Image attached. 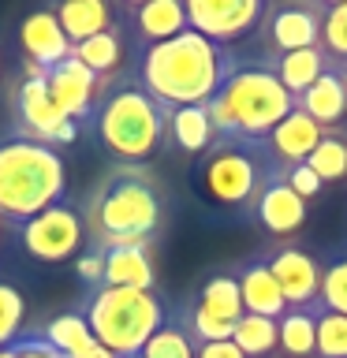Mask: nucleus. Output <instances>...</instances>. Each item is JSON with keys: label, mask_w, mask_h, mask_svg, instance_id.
<instances>
[{"label": "nucleus", "mask_w": 347, "mask_h": 358, "mask_svg": "<svg viewBox=\"0 0 347 358\" xmlns=\"http://www.w3.org/2000/svg\"><path fill=\"white\" fill-rule=\"evenodd\" d=\"M232 67L235 56L224 45H213L187 27L176 38L142 49L139 86L164 108L206 105L232 75Z\"/></svg>", "instance_id": "nucleus-1"}, {"label": "nucleus", "mask_w": 347, "mask_h": 358, "mask_svg": "<svg viewBox=\"0 0 347 358\" xmlns=\"http://www.w3.org/2000/svg\"><path fill=\"white\" fill-rule=\"evenodd\" d=\"M94 250L116 246H150L164 217V201L153 176L139 164H120L90 190L86 206L78 209Z\"/></svg>", "instance_id": "nucleus-2"}, {"label": "nucleus", "mask_w": 347, "mask_h": 358, "mask_svg": "<svg viewBox=\"0 0 347 358\" xmlns=\"http://www.w3.org/2000/svg\"><path fill=\"white\" fill-rule=\"evenodd\" d=\"M206 112L217 138L262 142L288 112H295V97L280 86V78L262 60L257 64L235 60L224 86L206 101Z\"/></svg>", "instance_id": "nucleus-3"}, {"label": "nucleus", "mask_w": 347, "mask_h": 358, "mask_svg": "<svg viewBox=\"0 0 347 358\" xmlns=\"http://www.w3.org/2000/svg\"><path fill=\"white\" fill-rule=\"evenodd\" d=\"M67 168L64 157L45 142L4 138L0 142V220L27 224L56 201H64Z\"/></svg>", "instance_id": "nucleus-4"}, {"label": "nucleus", "mask_w": 347, "mask_h": 358, "mask_svg": "<svg viewBox=\"0 0 347 358\" xmlns=\"http://www.w3.org/2000/svg\"><path fill=\"white\" fill-rule=\"evenodd\" d=\"M94 131L116 161L142 164L161 150L168 131V108L157 105L139 83H123L101 94L94 108Z\"/></svg>", "instance_id": "nucleus-5"}, {"label": "nucleus", "mask_w": 347, "mask_h": 358, "mask_svg": "<svg viewBox=\"0 0 347 358\" xmlns=\"http://www.w3.org/2000/svg\"><path fill=\"white\" fill-rule=\"evenodd\" d=\"M78 313L86 317L94 340L116 358H139V351L168 317L153 291H127V287L90 291Z\"/></svg>", "instance_id": "nucleus-6"}, {"label": "nucleus", "mask_w": 347, "mask_h": 358, "mask_svg": "<svg viewBox=\"0 0 347 358\" xmlns=\"http://www.w3.org/2000/svg\"><path fill=\"white\" fill-rule=\"evenodd\" d=\"M265 176L269 164L257 153V142H239V138H217L201 153L198 164V179L206 187V194L232 209H250Z\"/></svg>", "instance_id": "nucleus-7"}, {"label": "nucleus", "mask_w": 347, "mask_h": 358, "mask_svg": "<svg viewBox=\"0 0 347 358\" xmlns=\"http://www.w3.org/2000/svg\"><path fill=\"white\" fill-rule=\"evenodd\" d=\"M321 22H325V0H280V4H265L262 27H257L265 38V56L321 49Z\"/></svg>", "instance_id": "nucleus-8"}, {"label": "nucleus", "mask_w": 347, "mask_h": 358, "mask_svg": "<svg viewBox=\"0 0 347 358\" xmlns=\"http://www.w3.org/2000/svg\"><path fill=\"white\" fill-rule=\"evenodd\" d=\"M19 235H22V246H27L30 257L49 262V265H60L83 246L86 224H83L78 206H71V201H56V206H49L34 220L22 224Z\"/></svg>", "instance_id": "nucleus-9"}, {"label": "nucleus", "mask_w": 347, "mask_h": 358, "mask_svg": "<svg viewBox=\"0 0 347 358\" xmlns=\"http://www.w3.org/2000/svg\"><path fill=\"white\" fill-rule=\"evenodd\" d=\"M269 273L276 276L288 310H310L321 291V262L295 239H273L262 250Z\"/></svg>", "instance_id": "nucleus-10"}, {"label": "nucleus", "mask_w": 347, "mask_h": 358, "mask_svg": "<svg viewBox=\"0 0 347 358\" xmlns=\"http://www.w3.org/2000/svg\"><path fill=\"white\" fill-rule=\"evenodd\" d=\"M187 27L213 45H228L262 27V0H187Z\"/></svg>", "instance_id": "nucleus-11"}, {"label": "nucleus", "mask_w": 347, "mask_h": 358, "mask_svg": "<svg viewBox=\"0 0 347 358\" xmlns=\"http://www.w3.org/2000/svg\"><path fill=\"white\" fill-rule=\"evenodd\" d=\"M15 116H19V138L45 142V145H67L75 142V123L56 108V101L45 86V78H22L15 90Z\"/></svg>", "instance_id": "nucleus-12"}, {"label": "nucleus", "mask_w": 347, "mask_h": 358, "mask_svg": "<svg viewBox=\"0 0 347 358\" xmlns=\"http://www.w3.org/2000/svg\"><path fill=\"white\" fill-rule=\"evenodd\" d=\"M250 217L265 235H273V239H291V235L306 224V201L288 187L284 172H273V168H269L265 183L257 187V194L250 201Z\"/></svg>", "instance_id": "nucleus-13"}, {"label": "nucleus", "mask_w": 347, "mask_h": 358, "mask_svg": "<svg viewBox=\"0 0 347 358\" xmlns=\"http://www.w3.org/2000/svg\"><path fill=\"white\" fill-rule=\"evenodd\" d=\"M321 138H325V131L295 105V112H288V116L257 142V153H262V161L273 168V172H288V168H295V164H306Z\"/></svg>", "instance_id": "nucleus-14"}, {"label": "nucleus", "mask_w": 347, "mask_h": 358, "mask_svg": "<svg viewBox=\"0 0 347 358\" xmlns=\"http://www.w3.org/2000/svg\"><path fill=\"white\" fill-rule=\"evenodd\" d=\"M105 83L108 78H97L86 64H78L75 56H67L64 64H56L49 71V78H45L56 108H60L71 123L94 116L97 101H101V94H105Z\"/></svg>", "instance_id": "nucleus-15"}, {"label": "nucleus", "mask_w": 347, "mask_h": 358, "mask_svg": "<svg viewBox=\"0 0 347 358\" xmlns=\"http://www.w3.org/2000/svg\"><path fill=\"white\" fill-rule=\"evenodd\" d=\"M19 45H22V56H27L30 64L45 67V71H52L56 64H64L67 56H71V41H67V34L60 27V19H56V11H30L27 19H22L19 27Z\"/></svg>", "instance_id": "nucleus-16"}, {"label": "nucleus", "mask_w": 347, "mask_h": 358, "mask_svg": "<svg viewBox=\"0 0 347 358\" xmlns=\"http://www.w3.org/2000/svg\"><path fill=\"white\" fill-rule=\"evenodd\" d=\"M120 15L131 22L134 38H139L146 49L187 30V8L179 4V0H139V4H123Z\"/></svg>", "instance_id": "nucleus-17"}, {"label": "nucleus", "mask_w": 347, "mask_h": 358, "mask_svg": "<svg viewBox=\"0 0 347 358\" xmlns=\"http://www.w3.org/2000/svg\"><path fill=\"white\" fill-rule=\"evenodd\" d=\"M232 273H235V280H239V295H243V310L246 313L273 317V321H280L288 313V299H284V291H280L276 276L269 273L262 254L246 257L243 265L232 268Z\"/></svg>", "instance_id": "nucleus-18"}, {"label": "nucleus", "mask_w": 347, "mask_h": 358, "mask_svg": "<svg viewBox=\"0 0 347 358\" xmlns=\"http://www.w3.org/2000/svg\"><path fill=\"white\" fill-rule=\"evenodd\" d=\"M295 105L306 112V116L318 123L321 131H336L347 120V86L336 67H329L318 83H313L306 94L295 97Z\"/></svg>", "instance_id": "nucleus-19"}, {"label": "nucleus", "mask_w": 347, "mask_h": 358, "mask_svg": "<svg viewBox=\"0 0 347 358\" xmlns=\"http://www.w3.org/2000/svg\"><path fill=\"white\" fill-rule=\"evenodd\" d=\"M262 64L280 78V86L288 90L291 97L306 94V90L318 83V78L332 67V60L321 49H299V52H276V56H262Z\"/></svg>", "instance_id": "nucleus-20"}, {"label": "nucleus", "mask_w": 347, "mask_h": 358, "mask_svg": "<svg viewBox=\"0 0 347 358\" xmlns=\"http://www.w3.org/2000/svg\"><path fill=\"white\" fill-rule=\"evenodd\" d=\"M105 254V284L101 287H127V291H153L157 268L150 246H116Z\"/></svg>", "instance_id": "nucleus-21"}, {"label": "nucleus", "mask_w": 347, "mask_h": 358, "mask_svg": "<svg viewBox=\"0 0 347 358\" xmlns=\"http://www.w3.org/2000/svg\"><path fill=\"white\" fill-rule=\"evenodd\" d=\"M52 11H56V19H60L67 41H71V49L78 41H90L105 30H116V15H120V11L112 4H105V0H64V4L52 8Z\"/></svg>", "instance_id": "nucleus-22"}, {"label": "nucleus", "mask_w": 347, "mask_h": 358, "mask_svg": "<svg viewBox=\"0 0 347 358\" xmlns=\"http://www.w3.org/2000/svg\"><path fill=\"white\" fill-rule=\"evenodd\" d=\"M164 138H172L176 150L201 157L213 142H217V134H213V123H209L206 105L168 108V131H164Z\"/></svg>", "instance_id": "nucleus-23"}, {"label": "nucleus", "mask_w": 347, "mask_h": 358, "mask_svg": "<svg viewBox=\"0 0 347 358\" xmlns=\"http://www.w3.org/2000/svg\"><path fill=\"white\" fill-rule=\"evenodd\" d=\"M194 302H198L201 310H209L213 317L228 321V324H235L246 313L243 310V295H239V280H235L232 268H228V273H213L206 284L198 287Z\"/></svg>", "instance_id": "nucleus-24"}, {"label": "nucleus", "mask_w": 347, "mask_h": 358, "mask_svg": "<svg viewBox=\"0 0 347 358\" xmlns=\"http://www.w3.org/2000/svg\"><path fill=\"white\" fill-rule=\"evenodd\" d=\"M280 329V358H318V324L313 310H288L276 321Z\"/></svg>", "instance_id": "nucleus-25"}, {"label": "nucleus", "mask_w": 347, "mask_h": 358, "mask_svg": "<svg viewBox=\"0 0 347 358\" xmlns=\"http://www.w3.org/2000/svg\"><path fill=\"white\" fill-rule=\"evenodd\" d=\"M232 343L239 347L246 358H276L280 351V329L273 317H257V313H243L235 321Z\"/></svg>", "instance_id": "nucleus-26"}, {"label": "nucleus", "mask_w": 347, "mask_h": 358, "mask_svg": "<svg viewBox=\"0 0 347 358\" xmlns=\"http://www.w3.org/2000/svg\"><path fill=\"white\" fill-rule=\"evenodd\" d=\"M71 56L78 64H86L97 78H108L123 64V34H120V27L97 34V38H90V41H78L71 49Z\"/></svg>", "instance_id": "nucleus-27"}, {"label": "nucleus", "mask_w": 347, "mask_h": 358, "mask_svg": "<svg viewBox=\"0 0 347 358\" xmlns=\"http://www.w3.org/2000/svg\"><path fill=\"white\" fill-rule=\"evenodd\" d=\"M41 340L52 343L64 358H71V355L86 351V347L94 343V332H90V324H86L83 313L71 310V313H60V317H52L49 324H45V336H41Z\"/></svg>", "instance_id": "nucleus-28"}, {"label": "nucleus", "mask_w": 347, "mask_h": 358, "mask_svg": "<svg viewBox=\"0 0 347 358\" xmlns=\"http://www.w3.org/2000/svg\"><path fill=\"white\" fill-rule=\"evenodd\" d=\"M306 168L321 179L325 187L347 179V138H344V134H336V131H325V138L318 142V150L310 153Z\"/></svg>", "instance_id": "nucleus-29"}, {"label": "nucleus", "mask_w": 347, "mask_h": 358, "mask_svg": "<svg viewBox=\"0 0 347 358\" xmlns=\"http://www.w3.org/2000/svg\"><path fill=\"white\" fill-rule=\"evenodd\" d=\"M198 343L187 336L179 317H164V324L150 336V343L139 351V358H194Z\"/></svg>", "instance_id": "nucleus-30"}, {"label": "nucleus", "mask_w": 347, "mask_h": 358, "mask_svg": "<svg viewBox=\"0 0 347 358\" xmlns=\"http://www.w3.org/2000/svg\"><path fill=\"white\" fill-rule=\"evenodd\" d=\"M313 306L347 317V250H336L329 262H321V291Z\"/></svg>", "instance_id": "nucleus-31"}, {"label": "nucleus", "mask_w": 347, "mask_h": 358, "mask_svg": "<svg viewBox=\"0 0 347 358\" xmlns=\"http://www.w3.org/2000/svg\"><path fill=\"white\" fill-rule=\"evenodd\" d=\"M321 52L332 60V67H344L347 64V0H336V4L325 0Z\"/></svg>", "instance_id": "nucleus-32"}, {"label": "nucleus", "mask_w": 347, "mask_h": 358, "mask_svg": "<svg viewBox=\"0 0 347 358\" xmlns=\"http://www.w3.org/2000/svg\"><path fill=\"white\" fill-rule=\"evenodd\" d=\"M313 310V324H318V358H347V317L321 306Z\"/></svg>", "instance_id": "nucleus-33"}, {"label": "nucleus", "mask_w": 347, "mask_h": 358, "mask_svg": "<svg viewBox=\"0 0 347 358\" xmlns=\"http://www.w3.org/2000/svg\"><path fill=\"white\" fill-rule=\"evenodd\" d=\"M22 321H27V302H22L19 287L0 280V351L22 336Z\"/></svg>", "instance_id": "nucleus-34"}, {"label": "nucleus", "mask_w": 347, "mask_h": 358, "mask_svg": "<svg viewBox=\"0 0 347 358\" xmlns=\"http://www.w3.org/2000/svg\"><path fill=\"white\" fill-rule=\"evenodd\" d=\"M284 179H288V187L295 190V194H299L302 201H306V206H310V201H313V198H318L321 190H325V183H321V179L310 172L306 164H295V168H288V172H284Z\"/></svg>", "instance_id": "nucleus-35"}, {"label": "nucleus", "mask_w": 347, "mask_h": 358, "mask_svg": "<svg viewBox=\"0 0 347 358\" xmlns=\"http://www.w3.org/2000/svg\"><path fill=\"white\" fill-rule=\"evenodd\" d=\"M78 280H83L90 291H97L101 284H105V254L90 246V250L78 257Z\"/></svg>", "instance_id": "nucleus-36"}, {"label": "nucleus", "mask_w": 347, "mask_h": 358, "mask_svg": "<svg viewBox=\"0 0 347 358\" xmlns=\"http://www.w3.org/2000/svg\"><path fill=\"white\" fill-rule=\"evenodd\" d=\"M11 355L15 358H64L52 343H45L41 336H34V340L30 336H19V340L11 343Z\"/></svg>", "instance_id": "nucleus-37"}, {"label": "nucleus", "mask_w": 347, "mask_h": 358, "mask_svg": "<svg viewBox=\"0 0 347 358\" xmlns=\"http://www.w3.org/2000/svg\"><path fill=\"white\" fill-rule=\"evenodd\" d=\"M194 358H246L232 340H220V343H198V355Z\"/></svg>", "instance_id": "nucleus-38"}, {"label": "nucleus", "mask_w": 347, "mask_h": 358, "mask_svg": "<svg viewBox=\"0 0 347 358\" xmlns=\"http://www.w3.org/2000/svg\"><path fill=\"white\" fill-rule=\"evenodd\" d=\"M336 71H340V78H344V86H347V64H344V67H336Z\"/></svg>", "instance_id": "nucleus-39"}, {"label": "nucleus", "mask_w": 347, "mask_h": 358, "mask_svg": "<svg viewBox=\"0 0 347 358\" xmlns=\"http://www.w3.org/2000/svg\"><path fill=\"white\" fill-rule=\"evenodd\" d=\"M0 358H15V355H11V347H4V351H0Z\"/></svg>", "instance_id": "nucleus-40"}]
</instances>
